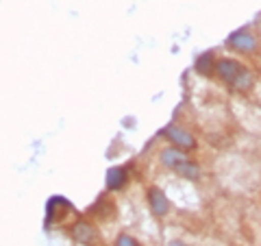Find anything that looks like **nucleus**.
I'll use <instances>...</instances> for the list:
<instances>
[{
	"label": "nucleus",
	"instance_id": "nucleus-1",
	"mask_svg": "<svg viewBox=\"0 0 261 246\" xmlns=\"http://www.w3.org/2000/svg\"><path fill=\"white\" fill-rule=\"evenodd\" d=\"M216 75L222 81L224 85H228L233 92L246 94L255 87V75L248 65H244L238 59H231V57H222L216 63Z\"/></svg>",
	"mask_w": 261,
	"mask_h": 246
},
{
	"label": "nucleus",
	"instance_id": "nucleus-2",
	"mask_svg": "<svg viewBox=\"0 0 261 246\" xmlns=\"http://www.w3.org/2000/svg\"><path fill=\"white\" fill-rule=\"evenodd\" d=\"M161 135L168 139L170 146H176V149H181L185 153H192V151L198 149V139H196L185 127L176 125V122H170V125L161 131Z\"/></svg>",
	"mask_w": 261,
	"mask_h": 246
},
{
	"label": "nucleus",
	"instance_id": "nucleus-3",
	"mask_svg": "<svg viewBox=\"0 0 261 246\" xmlns=\"http://www.w3.org/2000/svg\"><path fill=\"white\" fill-rule=\"evenodd\" d=\"M226 48H231L235 53H242V55H252L259 51V37L250 29H240L228 35Z\"/></svg>",
	"mask_w": 261,
	"mask_h": 246
},
{
	"label": "nucleus",
	"instance_id": "nucleus-4",
	"mask_svg": "<svg viewBox=\"0 0 261 246\" xmlns=\"http://www.w3.org/2000/svg\"><path fill=\"white\" fill-rule=\"evenodd\" d=\"M70 237L81 246H96L98 242V229L89 220L81 218L70 227Z\"/></svg>",
	"mask_w": 261,
	"mask_h": 246
},
{
	"label": "nucleus",
	"instance_id": "nucleus-5",
	"mask_svg": "<svg viewBox=\"0 0 261 246\" xmlns=\"http://www.w3.org/2000/svg\"><path fill=\"white\" fill-rule=\"evenodd\" d=\"M146 201H148V207H150L154 218H166L170 214V209H172L166 192L157 185H150L148 190H146Z\"/></svg>",
	"mask_w": 261,
	"mask_h": 246
},
{
	"label": "nucleus",
	"instance_id": "nucleus-6",
	"mask_svg": "<svg viewBox=\"0 0 261 246\" xmlns=\"http://www.w3.org/2000/svg\"><path fill=\"white\" fill-rule=\"evenodd\" d=\"M187 159V153L185 151H181V149H176V146H168V149H163V151H159V163L163 168H168V170H176L181 163H185Z\"/></svg>",
	"mask_w": 261,
	"mask_h": 246
},
{
	"label": "nucleus",
	"instance_id": "nucleus-7",
	"mask_svg": "<svg viewBox=\"0 0 261 246\" xmlns=\"http://www.w3.org/2000/svg\"><path fill=\"white\" fill-rule=\"evenodd\" d=\"M128 181V170L124 166H113L107 170V181H105V185H107L109 192H120L122 187L126 185Z\"/></svg>",
	"mask_w": 261,
	"mask_h": 246
},
{
	"label": "nucleus",
	"instance_id": "nucleus-8",
	"mask_svg": "<svg viewBox=\"0 0 261 246\" xmlns=\"http://www.w3.org/2000/svg\"><path fill=\"white\" fill-rule=\"evenodd\" d=\"M174 172H176V175L181 177V179H185V181H198L200 175H202L200 163H196L194 159H187V161L181 163V166H178Z\"/></svg>",
	"mask_w": 261,
	"mask_h": 246
},
{
	"label": "nucleus",
	"instance_id": "nucleus-9",
	"mask_svg": "<svg viewBox=\"0 0 261 246\" xmlns=\"http://www.w3.org/2000/svg\"><path fill=\"white\" fill-rule=\"evenodd\" d=\"M216 63H218L216 57L211 53H205L196 59V70H198V75H202V77H211V75H216Z\"/></svg>",
	"mask_w": 261,
	"mask_h": 246
},
{
	"label": "nucleus",
	"instance_id": "nucleus-10",
	"mask_svg": "<svg viewBox=\"0 0 261 246\" xmlns=\"http://www.w3.org/2000/svg\"><path fill=\"white\" fill-rule=\"evenodd\" d=\"M113 246H142V242L130 233H120L116 237V242H113Z\"/></svg>",
	"mask_w": 261,
	"mask_h": 246
},
{
	"label": "nucleus",
	"instance_id": "nucleus-11",
	"mask_svg": "<svg viewBox=\"0 0 261 246\" xmlns=\"http://www.w3.org/2000/svg\"><path fill=\"white\" fill-rule=\"evenodd\" d=\"M166 246H190V244L183 242V240H178V237H174V240H170Z\"/></svg>",
	"mask_w": 261,
	"mask_h": 246
}]
</instances>
